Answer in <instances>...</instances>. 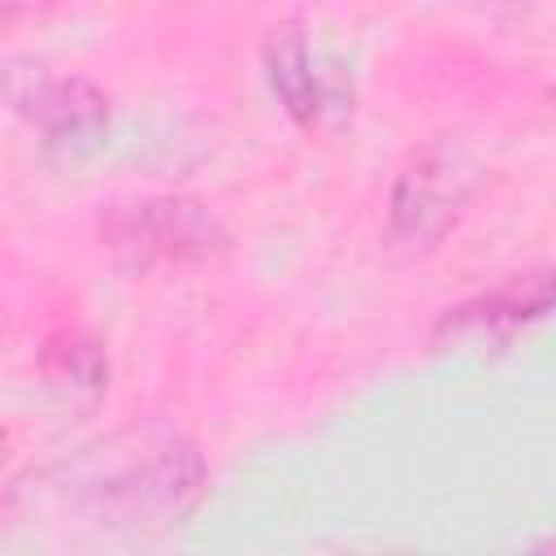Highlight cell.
Masks as SVG:
<instances>
[{"instance_id":"5b68a950","label":"cell","mask_w":556,"mask_h":556,"mask_svg":"<svg viewBox=\"0 0 556 556\" xmlns=\"http://www.w3.org/2000/svg\"><path fill=\"white\" fill-rule=\"evenodd\" d=\"M261 65L274 100L295 126L317 130L330 113L343 109V83L334 78V65L317 52L313 35L300 22H282L265 35Z\"/></svg>"},{"instance_id":"277c9868","label":"cell","mask_w":556,"mask_h":556,"mask_svg":"<svg viewBox=\"0 0 556 556\" xmlns=\"http://www.w3.org/2000/svg\"><path fill=\"white\" fill-rule=\"evenodd\" d=\"M556 313V265L517 274L456 308H447L434 326L439 348H482V343H508L517 330L543 321Z\"/></svg>"},{"instance_id":"52a82bcc","label":"cell","mask_w":556,"mask_h":556,"mask_svg":"<svg viewBox=\"0 0 556 556\" xmlns=\"http://www.w3.org/2000/svg\"><path fill=\"white\" fill-rule=\"evenodd\" d=\"M39 378L56 391V395H70V400H100L104 387H109V361L100 352L96 339L87 334H74V330H61L43 343L39 352Z\"/></svg>"},{"instance_id":"6da1fadb","label":"cell","mask_w":556,"mask_h":556,"mask_svg":"<svg viewBox=\"0 0 556 556\" xmlns=\"http://www.w3.org/2000/svg\"><path fill=\"white\" fill-rule=\"evenodd\" d=\"M104 447V443H100ZM204 491V460L195 443H187L174 430L161 434H135L130 447H104L100 469L87 482L91 504L109 521H156L169 526L195 508Z\"/></svg>"},{"instance_id":"7a4b0ae2","label":"cell","mask_w":556,"mask_h":556,"mask_svg":"<svg viewBox=\"0 0 556 556\" xmlns=\"http://www.w3.org/2000/svg\"><path fill=\"white\" fill-rule=\"evenodd\" d=\"M104 243L130 261L148 265H213L230 252V230L222 217L187 195H152L135 204H113L100 222Z\"/></svg>"},{"instance_id":"8992f818","label":"cell","mask_w":556,"mask_h":556,"mask_svg":"<svg viewBox=\"0 0 556 556\" xmlns=\"http://www.w3.org/2000/svg\"><path fill=\"white\" fill-rule=\"evenodd\" d=\"M9 104L30 126H39L48 139L96 135L109 122V100L100 87H91L87 78L48 74L39 65H30V70L13 65L9 70Z\"/></svg>"},{"instance_id":"3957f363","label":"cell","mask_w":556,"mask_h":556,"mask_svg":"<svg viewBox=\"0 0 556 556\" xmlns=\"http://www.w3.org/2000/svg\"><path fill=\"white\" fill-rule=\"evenodd\" d=\"M478 169L456 148H426L404 165L387 200V239L404 252H430L465 213Z\"/></svg>"}]
</instances>
